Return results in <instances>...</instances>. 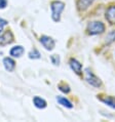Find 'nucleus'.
<instances>
[{
  "label": "nucleus",
  "mask_w": 115,
  "mask_h": 122,
  "mask_svg": "<svg viewBox=\"0 0 115 122\" xmlns=\"http://www.w3.org/2000/svg\"><path fill=\"white\" fill-rule=\"evenodd\" d=\"M12 41H13V35L10 31H6L2 35H0V45L1 46L10 44Z\"/></svg>",
  "instance_id": "nucleus-6"
},
{
  "label": "nucleus",
  "mask_w": 115,
  "mask_h": 122,
  "mask_svg": "<svg viewBox=\"0 0 115 122\" xmlns=\"http://www.w3.org/2000/svg\"><path fill=\"white\" fill-rule=\"evenodd\" d=\"M39 41L46 50H52L56 46L55 39L52 38V37H49V36H46V35H42L40 37Z\"/></svg>",
  "instance_id": "nucleus-4"
},
{
  "label": "nucleus",
  "mask_w": 115,
  "mask_h": 122,
  "mask_svg": "<svg viewBox=\"0 0 115 122\" xmlns=\"http://www.w3.org/2000/svg\"><path fill=\"white\" fill-rule=\"evenodd\" d=\"M84 73H85V80L89 84H90V85L94 87H96V88H99V87L102 86V80H101L96 74H94V72L89 68H86V69L84 70Z\"/></svg>",
  "instance_id": "nucleus-3"
},
{
  "label": "nucleus",
  "mask_w": 115,
  "mask_h": 122,
  "mask_svg": "<svg viewBox=\"0 0 115 122\" xmlns=\"http://www.w3.org/2000/svg\"><path fill=\"white\" fill-rule=\"evenodd\" d=\"M69 65H70V68L72 69V71L76 75L78 76H82V64L80 62H78L76 59L74 57H71L70 61H69Z\"/></svg>",
  "instance_id": "nucleus-5"
},
{
  "label": "nucleus",
  "mask_w": 115,
  "mask_h": 122,
  "mask_svg": "<svg viewBox=\"0 0 115 122\" xmlns=\"http://www.w3.org/2000/svg\"><path fill=\"white\" fill-rule=\"evenodd\" d=\"M57 101H58V103H59L60 105H62V106L65 107V108H68V109H72L73 108L72 103H71L68 99H66V97H64L58 96L57 97Z\"/></svg>",
  "instance_id": "nucleus-13"
},
{
  "label": "nucleus",
  "mask_w": 115,
  "mask_h": 122,
  "mask_svg": "<svg viewBox=\"0 0 115 122\" xmlns=\"http://www.w3.org/2000/svg\"><path fill=\"white\" fill-rule=\"evenodd\" d=\"M106 20L111 25H115V5H111L106 10Z\"/></svg>",
  "instance_id": "nucleus-8"
},
{
  "label": "nucleus",
  "mask_w": 115,
  "mask_h": 122,
  "mask_svg": "<svg viewBox=\"0 0 115 122\" xmlns=\"http://www.w3.org/2000/svg\"><path fill=\"white\" fill-rule=\"evenodd\" d=\"M105 31V25L104 23L100 22V21H94L87 24L86 27V33L89 35H99V34H102Z\"/></svg>",
  "instance_id": "nucleus-2"
},
{
  "label": "nucleus",
  "mask_w": 115,
  "mask_h": 122,
  "mask_svg": "<svg viewBox=\"0 0 115 122\" xmlns=\"http://www.w3.org/2000/svg\"><path fill=\"white\" fill-rule=\"evenodd\" d=\"M7 5V0H0V9H3Z\"/></svg>",
  "instance_id": "nucleus-19"
},
{
  "label": "nucleus",
  "mask_w": 115,
  "mask_h": 122,
  "mask_svg": "<svg viewBox=\"0 0 115 122\" xmlns=\"http://www.w3.org/2000/svg\"><path fill=\"white\" fill-rule=\"evenodd\" d=\"M33 104H34V106L36 108H38V109H44V108H46V106H47L46 101L43 100L42 97H34V99H33Z\"/></svg>",
  "instance_id": "nucleus-11"
},
{
  "label": "nucleus",
  "mask_w": 115,
  "mask_h": 122,
  "mask_svg": "<svg viewBox=\"0 0 115 122\" xmlns=\"http://www.w3.org/2000/svg\"><path fill=\"white\" fill-rule=\"evenodd\" d=\"M94 2V0H78L77 1V8L79 10H85L86 8H89L90 4Z\"/></svg>",
  "instance_id": "nucleus-12"
},
{
  "label": "nucleus",
  "mask_w": 115,
  "mask_h": 122,
  "mask_svg": "<svg viewBox=\"0 0 115 122\" xmlns=\"http://www.w3.org/2000/svg\"><path fill=\"white\" fill-rule=\"evenodd\" d=\"M50 61H52V63L55 66H59V65H60V62H61L60 56H58V55H52V56H50Z\"/></svg>",
  "instance_id": "nucleus-16"
},
{
  "label": "nucleus",
  "mask_w": 115,
  "mask_h": 122,
  "mask_svg": "<svg viewBox=\"0 0 115 122\" xmlns=\"http://www.w3.org/2000/svg\"><path fill=\"white\" fill-rule=\"evenodd\" d=\"M65 8V3L62 1H52L50 3V9H52V19L53 22H60L61 20V15Z\"/></svg>",
  "instance_id": "nucleus-1"
},
{
  "label": "nucleus",
  "mask_w": 115,
  "mask_h": 122,
  "mask_svg": "<svg viewBox=\"0 0 115 122\" xmlns=\"http://www.w3.org/2000/svg\"><path fill=\"white\" fill-rule=\"evenodd\" d=\"M3 66H4L6 71L12 72L16 68V62L11 57H4V59H3Z\"/></svg>",
  "instance_id": "nucleus-9"
},
{
  "label": "nucleus",
  "mask_w": 115,
  "mask_h": 122,
  "mask_svg": "<svg viewBox=\"0 0 115 122\" xmlns=\"http://www.w3.org/2000/svg\"><path fill=\"white\" fill-rule=\"evenodd\" d=\"M105 39H106V40H105V43H106L107 45L113 43L115 41V30H112V31H110L109 33H108Z\"/></svg>",
  "instance_id": "nucleus-14"
},
{
  "label": "nucleus",
  "mask_w": 115,
  "mask_h": 122,
  "mask_svg": "<svg viewBox=\"0 0 115 122\" xmlns=\"http://www.w3.org/2000/svg\"><path fill=\"white\" fill-rule=\"evenodd\" d=\"M7 21L6 20H3V19H0V33L2 32V30H3V27L7 25Z\"/></svg>",
  "instance_id": "nucleus-18"
},
{
  "label": "nucleus",
  "mask_w": 115,
  "mask_h": 122,
  "mask_svg": "<svg viewBox=\"0 0 115 122\" xmlns=\"http://www.w3.org/2000/svg\"><path fill=\"white\" fill-rule=\"evenodd\" d=\"M24 52H25L24 47L22 45H16V46H13L10 49L9 55H10L11 56H13V57H21Z\"/></svg>",
  "instance_id": "nucleus-10"
},
{
  "label": "nucleus",
  "mask_w": 115,
  "mask_h": 122,
  "mask_svg": "<svg viewBox=\"0 0 115 122\" xmlns=\"http://www.w3.org/2000/svg\"><path fill=\"white\" fill-rule=\"evenodd\" d=\"M59 89L61 91H63V92H65V93H69L70 92V86L68 85V84H66L65 82H62V83H60L59 84Z\"/></svg>",
  "instance_id": "nucleus-15"
},
{
  "label": "nucleus",
  "mask_w": 115,
  "mask_h": 122,
  "mask_svg": "<svg viewBox=\"0 0 115 122\" xmlns=\"http://www.w3.org/2000/svg\"><path fill=\"white\" fill-rule=\"evenodd\" d=\"M98 99L112 109H115V97L112 96H98Z\"/></svg>",
  "instance_id": "nucleus-7"
},
{
  "label": "nucleus",
  "mask_w": 115,
  "mask_h": 122,
  "mask_svg": "<svg viewBox=\"0 0 115 122\" xmlns=\"http://www.w3.org/2000/svg\"><path fill=\"white\" fill-rule=\"evenodd\" d=\"M29 57L30 59H40V53L37 49H33L32 51L29 53Z\"/></svg>",
  "instance_id": "nucleus-17"
}]
</instances>
